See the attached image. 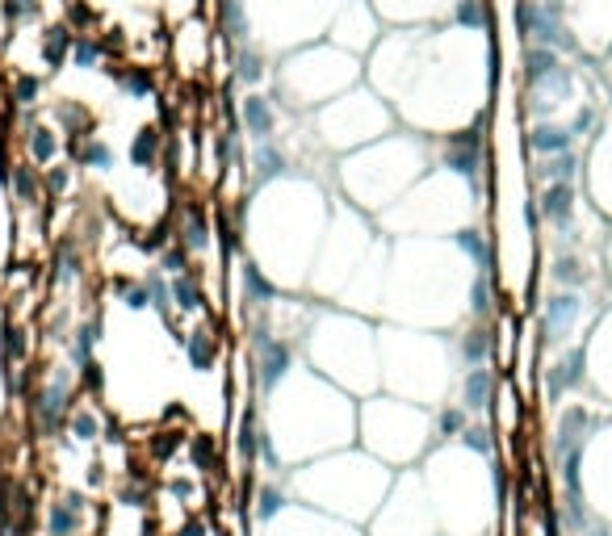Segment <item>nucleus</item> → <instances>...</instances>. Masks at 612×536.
<instances>
[{
    "label": "nucleus",
    "mask_w": 612,
    "mask_h": 536,
    "mask_svg": "<svg viewBox=\"0 0 612 536\" xmlns=\"http://www.w3.org/2000/svg\"><path fill=\"white\" fill-rule=\"evenodd\" d=\"M356 444L390 469H416L437 448L432 407L407 402L386 390L361 398L356 402Z\"/></svg>",
    "instance_id": "nucleus-10"
},
{
    "label": "nucleus",
    "mask_w": 612,
    "mask_h": 536,
    "mask_svg": "<svg viewBox=\"0 0 612 536\" xmlns=\"http://www.w3.org/2000/svg\"><path fill=\"white\" fill-rule=\"evenodd\" d=\"M432 163H437V139L395 126L377 142H365L331 160V189L340 202H349L370 218H382Z\"/></svg>",
    "instance_id": "nucleus-5"
},
{
    "label": "nucleus",
    "mask_w": 612,
    "mask_h": 536,
    "mask_svg": "<svg viewBox=\"0 0 612 536\" xmlns=\"http://www.w3.org/2000/svg\"><path fill=\"white\" fill-rule=\"evenodd\" d=\"M382 235L386 231L377 227V218L361 214L349 202H336L324 243H319V256H315V269H310V281H306V294L315 303H340V294L353 285L361 264L374 256Z\"/></svg>",
    "instance_id": "nucleus-12"
},
{
    "label": "nucleus",
    "mask_w": 612,
    "mask_h": 536,
    "mask_svg": "<svg viewBox=\"0 0 612 536\" xmlns=\"http://www.w3.org/2000/svg\"><path fill=\"white\" fill-rule=\"evenodd\" d=\"M563 34L588 55H612V0H558Z\"/></svg>",
    "instance_id": "nucleus-18"
},
{
    "label": "nucleus",
    "mask_w": 612,
    "mask_h": 536,
    "mask_svg": "<svg viewBox=\"0 0 612 536\" xmlns=\"http://www.w3.org/2000/svg\"><path fill=\"white\" fill-rule=\"evenodd\" d=\"M18 110H25V105H34L38 101V80L34 76H18V89H13V96H9Z\"/></svg>",
    "instance_id": "nucleus-28"
},
{
    "label": "nucleus",
    "mask_w": 612,
    "mask_h": 536,
    "mask_svg": "<svg viewBox=\"0 0 612 536\" xmlns=\"http://www.w3.org/2000/svg\"><path fill=\"white\" fill-rule=\"evenodd\" d=\"M583 386L596 402L612 407V306H604L583 340Z\"/></svg>",
    "instance_id": "nucleus-22"
},
{
    "label": "nucleus",
    "mask_w": 612,
    "mask_h": 536,
    "mask_svg": "<svg viewBox=\"0 0 612 536\" xmlns=\"http://www.w3.org/2000/svg\"><path fill=\"white\" fill-rule=\"evenodd\" d=\"M377 9V18L390 25H432V22H449L457 13L462 0H370Z\"/></svg>",
    "instance_id": "nucleus-25"
},
{
    "label": "nucleus",
    "mask_w": 612,
    "mask_h": 536,
    "mask_svg": "<svg viewBox=\"0 0 612 536\" xmlns=\"http://www.w3.org/2000/svg\"><path fill=\"white\" fill-rule=\"evenodd\" d=\"M609 80H612V59H609Z\"/></svg>",
    "instance_id": "nucleus-31"
},
{
    "label": "nucleus",
    "mask_w": 612,
    "mask_h": 536,
    "mask_svg": "<svg viewBox=\"0 0 612 536\" xmlns=\"http://www.w3.org/2000/svg\"><path fill=\"white\" fill-rule=\"evenodd\" d=\"M303 361L353 398L377 395L382 390L377 319L336 303H315V315L303 335Z\"/></svg>",
    "instance_id": "nucleus-8"
},
{
    "label": "nucleus",
    "mask_w": 612,
    "mask_h": 536,
    "mask_svg": "<svg viewBox=\"0 0 612 536\" xmlns=\"http://www.w3.org/2000/svg\"><path fill=\"white\" fill-rule=\"evenodd\" d=\"M336 202L331 176L319 172H282L273 181H257L236 206L239 256L257 264L282 294H306Z\"/></svg>",
    "instance_id": "nucleus-2"
},
{
    "label": "nucleus",
    "mask_w": 612,
    "mask_h": 536,
    "mask_svg": "<svg viewBox=\"0 0 612 536\" xmlns=\"http://www.w3.org/2000/svg\"><path fill=\"white\" fill-rule=\"evenodd\" d=\"M395 474L399 469L370 457L361 444H349V448H336V453H324V457H315L306 466L290 469L285 482H290L298 503L365 528L377 508H382Z\"/></svg>",
    "instance_id": "nucleus-6"
},
{
    "label": "nucleus",
    "mask_w": 612,
    "mask_h": 536,
    "mask_svg": "<svg viewBox=\"0 0 612 536\" xmlns=\"http://www.w3.org/2000/svg\"><path fill=\"white\" fill-rule=\"evenodd\" d=\"M257 536H370L361 524L349 520H336V515L319 512V508H306V503H290L273 524H264Z\"/></svg>",
    "instance_id": "nucleus-23"
},
{
    "label": "nucleus",
    "mask_w": 612,
    "mask_h": 536,
    "mask_svg": "<svg viewBox=\"0 0 612 536\" xmlns=\"http://www.w3.org/2000/svg\"><path fill=\"white\" fill-rule=\"evenodd\" d=\"M101 508L89 490L64 487L43 503V536H97Z\"/></svg>",
    "instance_id": "nucleus-19"
},
{
    "label": "nucleus",
    "mask_w": 612,
    "mask_h": 536,
    "mask_svg": "<svg viewBox=\"0 0 612 536\" xmlns=\"http://www.w3.org/2000/svg\"><path fill=\"white\" fill-rule=\"evenodd\" d=\"M600 264H604V277L612 281V227L604 231V243H600Z\"/></svg>",
    "instance_id": "nucleus-30"
},
{
    "label": "nucleus",
    "mask_w": 612,
    "mask_h": 536,
    "mask_svg": "<svg viewBox=\"0 0 612 536\" xmlns=\"http://www.w3.org/2000/svg\"><path fill=\"white\" fill-rule=\"evenodd\" d=\"M22 142V160H30L34 168H50V163L68 160V135L47 122V117H34V122H25V130L18 135Z\"/></svg>",
    "instance_id": "nucleus-26"
},
{
    "label": "nucleus",
    "mask_w": 612,
    "mask_h": 536,
    "mask_svg": "<svg viewBox=\"0 0 612 536\" xmlns=\"http://www.w3.org/2000/svg\"><path fill=\"white\" fill-rule=\"evenodd\" d=\"M239 4L248 22V43L269 59H282L290 50L328 38L331 18L344 0H239Z\"/></svg>",
    "instance_id": "nucleus-14"
},
{
    "label": "nucleus",
    "mask_w": 612,
    "mask_h": 536,
    "mask_svg": "<svg viewBox=\"0 0 612 536\" xmlns=\"http://www.w3.org/2000/svg\"><path fill=\"white\" fill-rule=\"evenodd\" d=\"M428 499L441 524V536H495L503 512V474L495 466V448L471 441H441L424 461Z\"/></svg>",
    "instance_id": "nucleus-4"
},
{
    "label": "nucleus",
    "mask_w": 612,
    "mask_h": 536,
    "mask_svg": "<svg viewBox=\"0 0 612 536\" xmlns=\"http://www.w3.org/2000/svg\"><path fill=\"white\" fill-rule=\"evenodd\" d=\"M356 402L349 390L315 374L310 365H298L282 377L264 398H257L260 415V474H290L324 453L356 444Z\"/></svg>",
    "instance_id": "nucleus-3"
},
{
    "label": "nucleus",
    "mask_w": 612,
    "mask_h": 536,
    "mask_svg": "<svg viewBox=\"0 0 612 536\" xmlns=\"http://www.w3.org/2000/svg\"><path fill=\"white\" fill-rule=\"evenodd\" d=\"M487 218H491V181H478L466 172H453L445 163H432L424 176L377 218V227L390 239H399V235H462L471 227H483Z\"/></svg>",
    "instance_id": "nucleus-7"
},
{
    "label": "nucleus",
    "mask_w": 612,
    "mask_h": 536,
    "mask_svg": "<svg viewBox=\"0 0 612 536\" xmlns=\"http://www.w3.org/2000/svg\"><path fill=\"white\" fill-rule=\"evenodd\" d=\"M579 185H583V197H588L591 210L600 214L604 223H612V122H604L588 139Z\"/></svg>",
    "instance_id": "nucleus-21"
},
{
    "label": "nucleus",
    "mask_w": 612,
    "mask_h": 536,
    "mask_svg": "<svg viewBox=\"0 0 612 536\" xmlns=\"http://www.w3.org/2000/svg\"><path fill=\"white\" fill-rule=\"evenodd\" d=\"M370 536H441L432 499H428L424 474L416 469H399L395 482L386 490L382 508L374 512V520L365 524Z\"/></svg>",
    "instance_id": "nucleus-15"
},
{
    "label": "nucleus",
    "mask_w": 612,
    "mask_h": 536,
    "mask_svg": "<svg viewBox=\"0 0 612 536\" xmlns=\"http://www.w3.org/2000/svg\"><path fill=\"white\" fill-rule=\"evenodd\" d=\"M168 231H172V243H181L197 264H211L214 248L227 243L223 223L214 218V210L202 197H189V202L177 206V214H168Z\"/></svg>",
    "instance_id": "nucleus-17"
},
{
    "label": "nucleus",
    "mask_w": 612,
    "mask_h": 536,
    "mask_svg": "<svg viewBox=\"0 0 612 536\" xmlns=\"http://www.w3.org/2000/svg\"><path fill=\"white\" fill-rule=\"evenodd\" d=\"M177 536H214V533H211V524H206L202 515H189L185 524L177 528Z\"/></svg>",
    "instance_id": "nucleus-29"
},
{
    "label": "nucleus",
    "mask_w": 612,
    "mask_h": 536,
    "mask_svg": "<svg viewBox=\"0 0 612 536\" xmlns=\"http://www.w3.org/2000/svg\"><path fill=\"white\" fill-rule=\"evenodd\" d=\"M377 361H382V390L420 407H441L457 386V356L449 331H424L377 319Z\"/></svg>",
    "instance_id": "nucleus-9"
},
{
    "label": "nucleus",
    "mask_w": 612,
    "mask_h": 536,
    "mask_svg": "<svg viewBox=\"0 0 612 536\" xmlns=\"http://www.w3.org/2000/svg\"><path fill=\"white\" fill-rule=\"evenodd\" d=\"M306 126H310L315 142L328 151L331 160H340V156H349L356 147L390 135V130L399 126V117H395L386 96L361 80L356 89L340 93L336 101H328V105H319L315 114H306Z\"/></svg>",
    "instance_id": "nucleus-13"
},
{
    "label": "nucleus",
    "mask_w": 612,
    "mask_h": 536,
    "mask_svg": "<svg viewBox=\"0 0 612 536\" xmlns=\"http://www.w3.org/2000/svg\"><path fill=\"white\" fill-rule=\"evenodd\" d=\"M105 436H110V420H105L101 398L80 395L76 398V407L68 411V420H64V441L76 444V448H84V453H101Z\"/></svg>",
    "instance_id": "nucleus-24"
},
{
    "label": "nucleus",
    "mask_w": 612,
    "mask_h": 536,
    "mask_svg": "<svg viewBox=\"0 0 612 536\" xmlns=\"http://www.w3.org/2000/svg\"><path fill=\"white\" fill-rule=\"evenodd\" d=\"M126 160H131L135 172H156V168L165 163V135H160L156 126L135 130L131 142H126Z\"/></svg>",
    "instance_id": "nucleus-27"
},
{
    "label": "nucleus",
    "mask_w": 612,
    "mask_h": 536,
    "mask_svg": "<svg viewBox=\"0 0 612 536\" xmlns=\"http://www.w3.org/2000/svg\"><path fill=\"white\" fill-rule=\"evenodd\" d=\"M328 43H336V47L356 55V59L370 55L382 43V18H377L374 4L370 0H344L328 25Z\"/></svg>",
    "instance_id": "nucleus-20"
},
{
    "label": "nucleus",
    "mask_w": 612,
    "mask_h": 536,
    "mask_svg": "<svg viewBox=\"0 0 612 536\" xmlns=\"http://www.w3.org/2000/svg\"><path fill=\"white\" fill-rule=\"evenodd\" d=\"M563 482L596 520L612 524V415L591 427L575 461L563 469Z\"/></svg>",
    "instance_id": "nucleus-16"
},
{
    "label": "nucleus",
    "mask_w": 612,
    "mask_h": 536,
    "mask_svg": "<svg viewBox=\"0 0 612 536\" xmlns=\"http://www.w3.org/2000/svg\"><path fill=\"white\" fill-rule=\"evenodd\" d=\"M365 80V59H356L336 43H310L282 55L273 64V96L282 101L290 114H315L319 105L336 101Z\"/></svg>",
    "instance_id": "nucleus-11"
},
{
    "label": "nucleus",
    "mask_w": 612,
    "mask_h": 536,
    "mask_svg": "<svg viewBox=\"0 0 612 536\" xmlns=\"http://www.w3.org/2000/svg\"><path fill=\"white\" fill-rule=\"evenodd\" d=\"M365 84L390 101L399 126L445 139L487 122L491 38L471 25H407L382 34L365 59Z\"/></svg>",
    "instance_id": "nucleus-1"
}]
</instances>
